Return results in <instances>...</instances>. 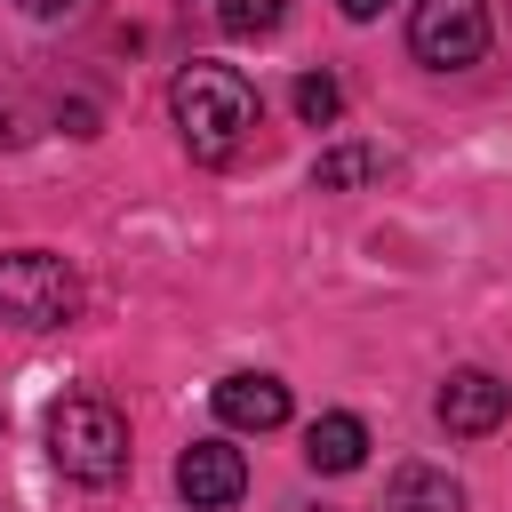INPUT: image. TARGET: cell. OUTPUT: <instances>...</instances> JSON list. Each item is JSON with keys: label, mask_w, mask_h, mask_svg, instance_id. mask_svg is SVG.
<instances>
[{"label": "cell", "mask_w": 512, "mask_h": 512, "mask_svg": "<svg viewBox=\"0 0 512 512\" xmlns=\"http://www.w3.org/2000/svg\"><path fill=\"white\" fill-rule=\"evenodd\" d=\"M216 16H224L232 40H272V32H280V0H224Z\"/></svg>", "instance_id": "obj_12"}, {"label": "cell", "mask_w": 512, "mask_h": 512, "mask_svg": "<svg viewBox=\"0 0 512 512\" xmlns=\"http://www.w3.org/2000/svg\"><path fill=\"white\" fill-rule=\"evenodd\" d=\"M8 136H16V128H8V112H0V144H8Z\"/></svg>", "instance_id": "obj_15"}, {"label": "cell", "mask_w": 512, "mask_h": 512, "mask_svg": "<svg viewBox=\"0 0 512 512\" xmlns=\"http://www.w3.org/2000/svg\"><path fill=\"white\" fill-rule=\"evenodd\" d=\"M168 112H176V136L192 160L224 168L248 136H256V88L232 72V64H184L168 80Z\"/></svg>", "instance_id": "obj_1"}, {"label": "cell", "mask_w": 512, "mask_h": 512, "mask_svg": "<svg viewBox=\"0 0 512 512\" xmlns=\"http://www.w3.org/2000/svg\"><path fill=\"white\" fill-rule=\"evenodd\" d=\"M216 416H224L232 432H280V424H288V384L264 376V368H256V376L240 368V376L216 384Z\"/></svg>", "instance_id": "obj_7"}, {"label": "cell", "mask_w": 512, "mask_h": 512, "mask_svg": "<svg viewBox=\"0 0 512 512\" xmlns=\"http://www.w3.org/2000/svg\"><path fill=\"white\" fill-rule=\"evenodd\" d=\"M336 112H344V88H336V72H304V80H296V120H304V128H328Z\"/></svg>", "instance_id": "obj_11"}, {"label": "cell", "mask_w": 512, "mask_h": 512, "mask_svg": "<svg viewBox=\"0 0 512 512\" xmlns=\"http://www.w3.org/2000/svg\"><path fill=\"white\" fill-rule=\"evenodd\" d=\"M336 8H344L352 24H368V16H384V0H336Z\"/></svg>", "instance_id": "obj_13"}, {"label": "cell", "mask_w": 512, "mask_h": 512, "mask_svg": "<svg viewBox=\"0 0 512 512\" xmlns=\"http://www.w3.org/2000/svg\"><path fill=\"white\" fill-rule=\"evenodd\" d=\"M376 176H392V152L384 144H328L312 160V184L320 192H352V184H376Z\"/></svg>", "instance_id": "obj_10"}, {"label": "cell", "mask_w": 512, "mask_h": 512, "mask_svg": "<svg viewBox=\"0 0 512 512\" xmlns=\"http://www.w3.org/2000/svg\"><path fill=\"white\" fill-rule=\"evenodd\" d=\"M240 488H248V456L232 440H192L176 456V496L192 512H224V504H240Z\"/></svg>", "instance_id": "obj_5"}, {"label": "cell", "mask_w": 512, "mask_h": 512, "mask_svg": "<svg viewBox=\"0 0 512 512\" xmlns=\"http://www.w3.org/2000/svg\"><path fill=\"white\" fill-rule=\"evenodd\" d=\"M408 48L432 72H464L488 56V0H416L408 8Z\"/></svg>", "instance_id": "obj_4"}, {"label": "cell", "mask_w": 512, "mask_h": 512, "mask_svg": "<svg viewBox=\"0 0 512 512\" xmlns=\"http://www.w3.org/2000/svg\"><path fill=\"white\" fill-rule=\"evenodd\" d=\"M320 512H328V504H320Z\"/></svg>", "instance_id": "obj_16"}, {"label": "cell", "mask_w": 512, "mask_h": 512, "mask_svg": "<svg viewBox=\"0 0 512 512\" xmlns=\"http://www.w3.org/2000/svg\"><path fill=\"white\" fill-rule=\"evenodd\" d=\"M48 464L80 488H112L128 472V416L96 392H72L48 408Z\"/></svg>", "instance_id": "obj_2"}, {"label": "cell", "mask_w": 512, "mask_h": 512, "mask_svg": "<svg viewBox=\"0 0 512 512\" xmlns=\"http://www.w3.org/2000/svg\"><path fill=\"white\" fill-rule=\"evenodd\" d=\"M80 312V272L48 248H16L0 256V320L8 328H64Z\"/></svg>", "instance_id": "obj_3"}, {"label": "cell", "mask_w": 512, "mask_h": 512, "mask_svg": "<svg viewBox=\"0 0 512 512\" xmlns=\"http://www.w3.org/2000/svg\"><path fill=\"white\" fill-rule=\"evenodd\" d=\"M384 512H464V488L440 464H400L384 488Z\"/></svg>", "instance_id": "obj_9"}, {"label": "cell", "mask_w": 512, "mask_h": 512, "mask_svg": "<svg viewBox=\"0 0 512 512\" xmlns=\"http://www.w3.org/2000/svg\"><path fill=\"white\" fill-rule=\"evenodd\" d=\"M304 464H312V472H360V464H368V424L344 416V408H336V416H312V424H304Z\"/></svg>", "instance_id": "obj_8"}, {"label": "cell", "mask_w": 512, "mask_h": 512, "mask_svg": "<svg viewBox=\"0 0 512 512\" xmlns=\"http://www.w3.org/2000/svg\"><path fill=\"white\" fill-rule=\"evenodd\" d=\"M16 8H32V16H64L72 0H16Z\"/></svg>", "instance_id": "obj_14"}, {"label": "cell", "mask_w": 512, "mask_h": 512, "mask_svg": "<svg viewBox=\"0 0 512 512\" xmlns=\"http://www.w3.org/2000/svg\"><path fill=\"white\" fill-rule=\"evenodd\" d=\"M504 416H512V384H504V376H488V368H456V376L440 384V424H448L456 440H488Z\"/></svg>", "instance_id": "obj_6"}]
</instances>
